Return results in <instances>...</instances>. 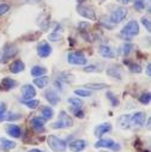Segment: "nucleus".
<instances>
[{"mask_svg": "<svg viewBox=\"0 0 151 152\" xmlns=\"http://www.w3.org/2000/svg\"><path fill=\"white\" fill-rule=\"evenodd\" d=\"M139 34V24L137 20H130L120 31V37L125 41L132 40V37Z\"/></svg>", "mask_w": 151, "mask_h": 152, "instance_id": "nucleus-1", "label": "nucleus"}, {"mask_svg": "<svg viewBox=\"0 0 151 152\" xmlns=\"http://www.w3.org/2000/svg\"><path fill=\"white\" fill-rule=\"evenodd\" d=\"M18 54V48L13 43H6L0 50V64H6Z\"/></svg>", "mask_w": 151, "mask_h": 152, "instance_id": "nucleus-2", "label": "nucleus"}, {"mask_svg": "<svg viewBox=\"0 0 151 152\" xmlns=\"http://www.w3.org/2000/svg\"><path fill=\"white\" fill-rule=\"evenodd\" d=\"M47 142H48V146L51 147V150L54 152H65L67 148V142L64 139H61L56 135H53V134L47 137Z\"/></svg>", "mask_w": 151, "mask_h": 152, "instance_id": "nucleus-3", "label": "nucleus"}, {"mask_svg": "<svg viewBox=\"0 0 151 152\" xmlns=\"http://www.w3.org/2000/svg\"><path fill=\"white\" fill-rule=\"evenodd\" d=\"M73 126L72 118L65 110H61L59 114V120L52 125V128L54 129H64V128H71Z\"/></svg>", "mask_w": 151, "mask_h": 152, "instance_id": "nucleus-4", "label": "nucleus"}, {"mask_svg": "<svg viewBox=\"0 0 151 152\" xmlns=\"http://www.w3.org/2000/svg\"><path fill=\"white\" fill-rule=\"evenodd\" d=\"M128 15V10L126 7H118L115 9L114 11H111L110 16H109V22L113 24V25H117V24H120L121 22H124V19L127 17Z\"/></svg>", "mask_w": 151, "mask_h": 152, "instance_id": "nucleus-5", "label": "nucleus"}, {"mask_svg": "<svg viewBox=\"0 0 151 152\" xmlns=\"http://www.w3.org/2000/svg\"><path fill=\"white\" fill-rule=\"evenodd\" d=\"M67 62L76 66H85L88 60L82 52H71L67 54Z\"/></svg>", "mask_w": 151, "mask_h": 152, "instance_id": "nucleus-6", "label": "nucleus"}, {"mask_svg": "<svg viewBox=\"0 0 151 152\" xmlns=\"http://www.w3.org/2000/svg\"><path fill=\"white\" fill-rule=\"evenodd\" d=\"M94 146L96 148H110L113 151H120L121 150V146L110 138H103V139L101 138L100 140H97L95 142Z\"/></svg>", "mask_w": 151, "mask_h": 152, "instance_id": "nucleus-7", "label": "nucleus"}, {"mask_svg": "<svg viewBox=\"0 0 151 152\" xmlns=\"http://www.w3.org/2000/svg\"><path fill=\"white\" fill-rule=\"evenodd\" d=\"M77 12L82 16V17H84V18H86V19H90V20H97V17H96V13H95V11L91 9V7H89V6H86V5H83V4H79V5H77Z\"/></svg>", "mask_w": 151, "mask_h": 152, "instance_id": "nucleus-8", "label": "nucleus"}, {"mask_svg": "<svg viewBox=\"0 0 151 152\" xmlns=\"http://www.w3.org/2000/svg\"><path fill=\"white\" fill-rule=\"evenodd\" d=\"M46 119L42 116H36L30 120V126L36 133H43L45 132V125H46Z\"/></svg>", "mask_w": 151, "mask_h": 152, "instance_id": "nucleus-9", "label": "nucleus"}, {"mask_svg": "<svg viewBox=\"0 0 151 152\" xmlns=\"http://www.w3.org/2000/svg\"><path fill=\"white\" fill-rule=\"evenodd\" d=\"M146 120V114L143 111H137L130 118V125L133 127H140L145 124Z\"/></svg>", "mask_w": 151, "mask_h": 152, "instance_id": "nucleus-10", "label": "nucleus"}, {"mask_svg": "<svg viewBox=\"0 0 151 152\" xmlns=\"http://www.w3.org/2000/svg\"><path fill=\"white\" fill-rule=\"evenodd\" d=\"M52 52H53V48L51 47V45L47 41H42L37 46V55L42 59L48 58L52 54Z\"/></svg>", "mask_w": 151, "mask_h": 152, "instance_id": "nucleus-11", "label": "nucleus"}, {"mask_svg": "<svg viewBox=\"0 0 151 152\" xmlns=\"http://www.w3.org/2000/svg\"><path fill=\"white\" fill-rule=\"evenodd\" d=\"M86 146H88V142L84 139H76V140L70 142L68 148L72 152H82L86 148Z\"/></svg>", "mask_w": 151, "mask_h": 152, "instance_id": "nucleus-12", "label": "nucleus"}, {"mask_svg": "<svg viewBox=\"0 0 151 152\" xmlns=\"http://www.w3.org/2000/svg\"><path fill=\"white\" fill-rule=\"evenodd\" d=\"M21 92H22V97H23V101H28V99H32L35 96H36V90L32 85L30 84H25L22 86L21 89Z\"/></svg>", "mask_w": 151, "mask_h": 152, "instance_id": "nucleus-13", "label": "nucleus"}, {"mask_svg": "<svg viewBox=\"0 0 151 152\" xmlns=\"http://www.w3.org/2000/svg\"><path fill=\"white\" fill-rule=\"evenodd\" d=\"M45 98L49 102L51 105H56L60 102V96L54 89H48L45 92Z\"/></svg>", "mask_w": 151, "mask_h": 152, "instance_id": "nucleus-14", "label": "nucleus"}, {"mask_svg": "<svg viewBox=\"0 0 151 152\" xmlns=\"http://www.w3.org/2000/svg\"><path fill=\"white\" fill-rule=\"evenodd\" d=\"M5 132H6L10 137L16 138V139L22 137V129H21V127L17 126V125H15V124H9V125H6V126H5Z\"/></svg>", "mask_w": 151, "mask_h": 152, "instance_id": "nucleus-15", "label": "nucleus"}, {"mask_svg": "<svg viewBox=\"0 0 151 152\" xmlns=\"http://www.w3.org/2000/svg\"><path fill=\"white\" fill-rule=\"evenodd\" d=\"M110 129H111V125H110L109 122L100 124V125L96 126V128H95V137L101 139V138H102L104 134H107Z\"/></svg>", "mask_w": 151, "mask_h": 152, "instance_id": "nucleus-16", "label": "nucleus"}, {"mask_svg": "<svg viewBox=\"0 0 151 152\" xmlns=\"http://www.w3.org/2000/svg\"><path fill=\"white\" fill-rule=\"evenodd\" d=\"M98 53L102 58H106V59H114L115 58V52L113 50L111 47L107 46V45H102L100 46L98 48Z\"/></svg>", "mask_w": 151, "mask_h": 152, "instance_id": "nucleus-17", "label": "nucleus"}, {"mask_svg": "<svg viewBox=\"0 0 151 152\" xmlns=\"http://www.w3.org/2000/svg\"><path fill=\"white\" fill-rule=\"evenodd\" d=\"M17 146V144L10 139L6 138H0V150L3 151H11Z\"/></svg>", "mask_w": 151, "mask_h": 152, "instance_id": "nucleus-18", "label": "nucleus"}, {"mask_svg": "<svg viewBox=\"0 0 151 152\" xmlns=\"http://www.w3.org/2000/svg\"><path fill=\"white\" fill-rule=\"evenodd\" d=\"M107 74L111 78H118L119 80L122 79V72L118 66H110L109 68H107Z\"/></svg>", "mask_w": 151, "mask_h": 152, "instance_id": "nucleus-19", "label": "nucleus"}, {"mask_svg": "<svg viewBox=\"0 0 151 152\" xmlns=\"http://www.w3.org/2000/svg\"><path fill=\"white\" fill-rule=\"evenodd\" d=\"M24 68H25V65H24V62L22 60H15L10 66V72L17 74V73L24 71Z\"/></svg>", "mask_w": 151, "mask_h": 152, "instance_id": "nucleus-20", "label": "nucleus"}, {"mask_svg": "<svg viewBox=\"0 0 151 152\" xmlns=\"http://www.w3.org/2000/svg\"><path fill=\"white\" fill-rule=\"evenodd\" d=\"M61 37H62V28H61V25H58V26L54 29V31L49 34L48 39H49V41L56 42V41L61 40Z\"/></svg>", "mask_w": 151, "mask_h": 152, "instance_id": "nucleus-21", "label": "nucleus"}, {"mask_svg": "<svg viewBox=\"0 0 151 152\" xmlns=\"http://www.w3.org/2000/svg\"><path fill=\"white\" fill-rule=\"evenodd\" d=\"M1 85L5 90H11V89H15L17 86V82L10 77H5L1 79Z\"/></svg>", "mask_w": 151, "mask_h": 152, "instance_id": "nucleus-22", "label": "nucleus"}, {"mask_svg": "<svg viewBox=\"0 0 151 152\" xmlns=\"http://www.w3.org/2000/svg\"><path fill=\"white\" fill-rule=\"evenodd\" d=\"M130 118H131V115H128V114H125V115H121L119 118L118 124H119V127L121 129H127V128L131 127V125H130Z\"/></svg>", "mask_w": 151, "mask_h": 152, "instance_id": "nucleus-23", "label": "nucleus"}, {"mask_svg": "<svg viewBox=\"0 0 151 152\" xmlns=\"http://www.w3.org/2000/svg\"><path fill=\"white\" fill-rule=\"evenodd\" d=\"M49 83V78L48 77H43V75H41V77H37L34 79V84L39 88V89H45Z\"/></svg>", "mask_w": 151, "mask_h": 152, "instance_id": "nucleus-24", "label": "nucleus"}, {"mask_svg": "<svg viewBox=\"0 0 151 152\" xmlns=\"http://www.w3.org/2000/svg\"><path fill=\"white\" fill-rule=\"evenodd\" d=\"M47 73V68H45L43 66H34L31 68V75L35 78L41 77V75H45Z\"/></svg>", "mask_w": 151, "mask_h": 152, "instance_id": "nucleus-25", "label": "nucleus"}, {"mask_svg": "<svg viewBox=\"0 0 151 152\" xmlns=\"http://www.w3.org/2000/svg\"><path fill=\"white\" fill-rule=\"evenodd\" d=\"M133 45L132 43H124L122 46H120V49H119V53L122 55V56H127L131 52H132V49H133Z\"/></svg>", "mask_w": 151, "mask_h": 152, "instance_id": "nucleus-26", "label": "nucleus"}, {"mask_svg": "<svg viewBox=\"0 0 151 152\" xmlns=\"http://www.w3.org/2000/svg\"><path fill=\"white\" fill-rule=\"evenodd\" d=\"M89 28H90V25L86 22H81L78 25V29H79L81 34L84 36L85 40H88V37H89Z\"/></svg>", "mask_w": 151, "mask_h": 152, "instance_id": "nucleus-27", "label": "nucleus"}, {"mask_svg": "<svg viewBox=\"0 0 151 152\" xmlns=\"http://www.w3.org/2000/svg\"><path fill=\"white\" fill-rule=\"evenodd\" d=\"M53 116H54L53 108H51L49 105H46L42 108V118H45L46 120H51Z\"/></svg>", "mask_w": 151, "mask_h": 152, "instance_id": "nucleus-28", "label": "nucleus"}, {"mask_svg": "<svg viewBox=\"0 0 151 152\" xmlns=\"http://www.w3.org/2000/svg\"><path fill=\"white\" fill-rule=\"evenodd\" d=\"M68 103L71 104V108H83V101L77 96V97H70Z\"/></svg>", "mask_w": 151, "mask_h": 152, "instance_id": "nucleus-29", "label": "nucleus"}, {"mask_svg": "<svg viewBox=\"0 0 151 152\" xmlns=\"http://www.w3.org/2000/svg\"><path fill=\"white\" fill-rule=\"evenodd\" d=\"M22 103L26 107V108H29V109H36L37 107L40 105V101L39 99H28V101H23L22 99Z\"/></svg>", "mask_w": 151, "mask_h": 152, "instance_id": "nucleus-30", "label": "nucleus"}, {"mask_svg": "<svg viewBox=\"0 0 151 152\" xmlns=\"http://www.w3.org/2000/svg\"><path fill=\"white\" fill-rule=\"evenodd\" d=\"M58 80L59 82H61V83H72L73 82V75L72 74H68V73H66V72H64V73H61L60 75H58Z\"/></svg>", "mask_w": 151, "mask_h": 152, "instance_id": "nucleus-31", "label": "nucleus"}, {"mask_svg": "<svg viewBox=\"0 0 151 152\" xmlns=\"http://www.w3.org/2000/svg\"><path fill=\"white\" fill-rule=\"evenodd\" d=\"M147 4H149L147 0H136L134 1V9L137 11H143V10H145Z\"/></svg>", "mask_w": 151, "mask_h": 152, "instance_id": "nucleus-32", "label": "nucleus"}, {"mask_svg": "<svg viewBox=\"0 0 151 152\" xmlns=\"http://www.w3.org/2000/svg\"><path fill=\"white\" fill-rule=\"evenodd\" d=\"M74 95H77L79 97H90L92 96V92L86 89H77V90H74Z\"/></svg>", "mask_w": 151, "mask_h": 152, "instance_id": "nucleus-33", "label": "nucleus"}, {"mask_svg": "<svg viewBox=\"0 0 151 152\" xmlns=\"http://www.w3.org/2000/svg\"><path fill=\"white\" fill-rule=\"evenodd\" d=\"M86 90H104L107 89V84H86L84 85Z\"/></svg>", "mask_w": 151, "mask_h": 152, "instance_id": "nucleus-34", "label": "nucleus"}, {"mask_svg": "<svg viewBox=\"0 0 151 152\" xmlns=\"http://www.w3.org/2000/svg\"><path fill=\"white\" fill-rule=\"evenodd\" d=\"M106 96H107V98L110 101V104H111L113 107H118V105H119V99L117 98V96L113 94L111 91H108Z\"/></svg>", "mask_w": 151, "mask_h": 152, "instance_id": "nucleus-35", "label": "nucleus"}, {"mask_svg": "<svg viewBox=\"0 0 151 152\" xmlns=\"http://www.w3.org/2000/svg\"><path fill=\"white\" fill-rule=\"evenodd\" d=\"M139 102L141 104H144V105L150 104V102H151V95H150V92H145V94L140 95L139 96Z\"/></svg>", "mask_w": 151, "mask_h": 152, "instance_id": "nucleus-36", "label": "nucleus"}, {"mask_svg": "<svg viewBox=\"0 0 151 152\" xmlns=\"http://www.w3.org/2000/svg\"><path fill=\"white\" fill-rule=\"evenodd\" d=\"M127 66L132 73H140L141 72V67L136 62H127Z\"/></svg>", "mask_w": 151, "mask_h": 152, "instance_id": "nucleus-37", "label": "nucleus"}, {"mask_svg": "<svg viewBox=\"0 0 151 152\" xmlns=\"http://www.w3.org/2000/svg\"><path fill=\"white\" fill-rule=\"evenodd\" d=\"M21 118H22V115H19V114H13V113H9L7 115H4V120H7V121L18 120Z\"/></svg>", "mask_w": 151, "mask_h": 152, "instance_id": "nucleus-38", "label": "nucleus"}, {"mask_svg": "<svg viewBox=\"0 0 151 152\" xmlns=\"http://www.w3.org/2000/svg\"><path fill=\"white\" fill-rule=\"evenodd\" d=\"M71 110L74 114L76 118H79V119H83L84 118V111L82 110V108H71Z\"/></svg>", "mask_w": 151, "mask_h": 152, "instance_id": "nucleus-39", "label": "nucleus"}, {"mask_svg": "<svg viewBox=\"0 0 151 152\" xmlns=\"http://www.w3.org/2000/svg\"><path fill=\"white\" fill-rule=\"evenodd\" d=\"M5 114H6V104L4 102H0V122L4 121Z\"/></svg>", "mask_w": 151, "mask_h": 152, "instance_id": "nucleus-40", "label": "nucleus"}, {"mask_svg": "<svg viewBox=\"0 0 151 152\" xmlns=\"http://www.w3.org/2000/svg\"><path fill=\"white\" fill-rule=\"evenodd\" d=\"M10 11V5L9 4H0V17L6 15Z\"/></svg>", "mask_w": 151, "mask_h": 152, "instance_id": "nucleus-41", "label": "nucleus"}, {"mask_svg": "<svg viewBox=\"0 0 151 152\" xmlns=\"http://www.w3.org/2000/svg\"><path fill=\"white\" fill-rule=\"evenodd\" d=\"M141 24L145 26V29H146V31H147V32H150V31H151V23H150V19H149V18L143 17V18H141Z\"/></svg>", "mask_w": 151, "mask_h": 152, "instance_id": "nucleus-42", "label": "nucleus"}, {"mask_svg": "<svg viewBox=\"0 0 151 152\" xmlns=\"http://www.w3.org/2000/svg\"><path fill=\"white\" fill-rule=\"evenodd\" d=\"M84 69V72H88V73H91V72H96V71H98V68H97V66L96 65H85V67L83 68Z\"/></svg>", "mask_w": 151, "mask_h": 152, "instance_id": "nucleus-43", "label": "nucleus"}, {"mask_svg": "<svg viewBox=\"0 0 151 152\" xmlns=\"http://www.w3.org/2000/svg\"><path fill=\"white\" fill-rule=\"evenodd\" d=\"M117 1L119 4H121V5H127V4H130L132 1V0H117Z\"/></svg>", "mask_w": 151, "mask_h": 152, "instance_id": "nucleus-44", "label": "nucleus"}, {"mask_svg": "<svg viewBox=\"0 0 151 152\" xmlns=\"http://www.w3.org/2000/svg\"><path fill=\"white\" fill-rule=\"evenodd\" d=\"M54 86H55L56 89H59V90H62V86H61V82H59V80H55V82H54Z\"/></svg>", "mask_w": 151, "mask_h": 152, "instance_id": "nucleus-45", "label": "nucleus"}, {"mask_svg": "<svg viewBox=\"0 0 151 152\" xmlns=\"http://www.w3.org/2000/svg\"><path fill=\"white\" fill-rule=\"evenodd\" d=\"M146 74H147V77H151V65L150 64L146 66Z\"/></svg>", "mask_w": 151, "mask_h": 152, "instance_id": "nucleus-46", "label": "nucleus"}, {"mask_svg": "<svg viewBox=\"0 0 151 152\" xmlns=\"http://www.w3.org/2000/svg\"><path fill=\"white\" fill-rule=\"evenodd\" d=\"M29 152H45V151H42V150H40V148H31Z\"/></svg>", "mask_w": 151, "mask_h": 152, "instance_id": "nucleus-47", "label": "nucleus"}, {"mask_svg": "<svg viewBox=\"0 0 151 152\" xmlns=\"http://www.w3.org/2000/svg\"><path fill=\"white\" fill-rule=\"evenodd\" d=\"M76 1L79 3V4H82V3H84V1H85V0H76Z\"/></svg>", "mask_w": 151, "mask_h": 152, "instance_id": "nucleus-48", "label": "nucleus"}, {"mask_svg": "<svg viewBox=\"0 0 151 152\" xmlns=\"http://www.w3.org/2000/svg\"><path fill=\"white\" fill-rule=\"evenodd\" d=\"M147 128H150V119L147 120Z\"/></svg>", "mask_w": 151, "mask_h": 152, "instance_id": "nucleus-49", "label": "nucleus"}, {"mask_svg": "<svg viewBox=\"0 0 151 152\" xmlns=\"http://www.w3.org/2000/svg\"><path fill=\"white\" fill-rule=\"evenodd\" d=\"M101 152H108V151H101Z\"/></svg>", "mask_w": 151, "mask_h": 152, "instance_id": "nucleus-50", "label": "nucleus"}]
</instances>
